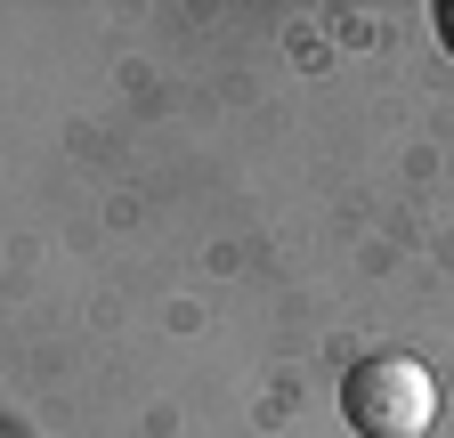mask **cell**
<instances>
[{
	"mask_svg": "<svg viewBox=\"0 0 454 438\" xmlns=\"http://www.w3.org/2000/svg\"><path fill=\"white\" fill-rule=\"evenodd\" d=\"M438 41L454 49V0H446V9H438Z\"/></svg>",
	"mask_w": 454,
	"mask_h": 438,
	"instance_id": "obj_2",
	"label": "cell"
},
{
	"mask_svg": "<svg viewBox=\"0 0 454 438\" xmlns=\"http://www.w3.org/2000/svg\"><path fill=\"white\" fill-rule=\"evenodd\" d=\"M340 414H349L357 438H430L438 422V381L422 357H397V349H373L340 373Z\"/></svg>",
	"mask_w": 454,
	"mask_h": 438,
	"instance_id": "obj_1",
	"label": "cell"
}]
</instances>
